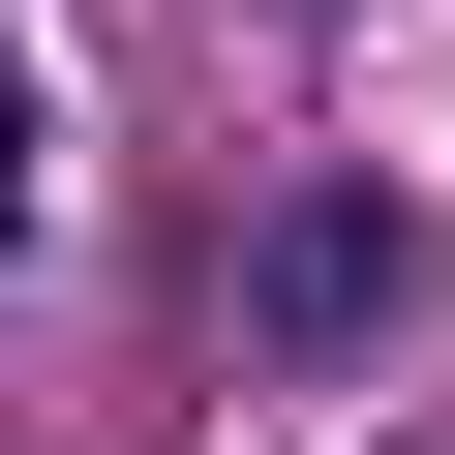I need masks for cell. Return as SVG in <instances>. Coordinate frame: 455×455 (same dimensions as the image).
<instances>
[{"label": "cell", "instance_id": "6da1fadb", "mask_svg": "<svg viewBox=\"0 0 455 455\" xmlns=\"http://www.w3.org/2000/svg\"><path fill=\"white\" fill-rule=\"evenodd\" d=\"M243 334H274V364H395V334H425V212H395V182H274V212H243Z\"/></svg>", "mask_w": 455, "mask_h": 455}, {"label": "cell", "instance_id": "7a4b0ae2", "mask_svg": "<svg viewBox=\"0 0 455 455\" xmlns=\"http://www.w3.org/2000/svg\"><path fill=\"white\" fill-rule=\"evenodd\" d=\"M31 152H61V122H31V61H0V243H31Z\"/></svg>", "mask_w": 455, "mask_h": 455}, {"label": "cell", "instance_id": "3957f363", "mask_svg": "<svg viewBox=\"0 0 455 455\" xmlns=\"http://www.w3.org/2000/svg\"><path fill=\"white\" fill-rule=\"evenodd\" d=\"M304 31H334V0H304Z\"/></svg>", "mask_w": 455, "mask_h": 455}]
</instances>
